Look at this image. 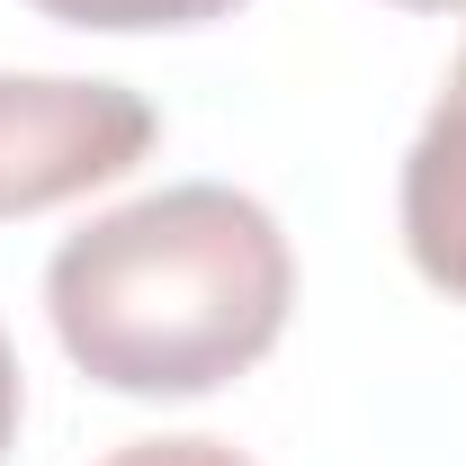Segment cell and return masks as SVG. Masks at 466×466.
Listing matches in <instances>:
<instances>
[{
  "mask_svg": "<svg viewBox=\"0 0 466 466\" xmlns=\"http://www.w3.org/2000/svg\"><path fill=\"white\" fill-rule=\"evenodd\" d=\"M18 412H27V386H18V350L0 332V458L18 449Z\"/></svg>",
  "mask_w": 466,
  "mask_h": 466,
  "instance_id": "obj_6",
  "label": "cell"
},
{
  "mask_svg": "<svg viewBox=\"0 0 466 466\" xmlns=\"http://www.w3.org/2000/svg\"><path fill=\"white\" fill-rule=\"evenodd\" d=\"M395 216H404L412 269L449 305H466V55L449 63V81H440V99H431V116L404 153Z\"/></svg>",
  "mask_w": 466,
  "mask_h": 466,
  "instance_id": "obj_3",
  "label": "cell"
},
{
  "mask_svg": "<svg viewBox=\"0 0 466 466\" xmlns=\"http://www.w3.org/2000/svg\"><path fill=\"white\" fill-rule=\"evenodd\" d=\"M153 135H162V116L126 81L0 72V225L72 207V198L126 179L153 153Z\"/></svg>",
  "mask_w": 466,
  "mask_h": 466,
  "instance_id": "obj_2",
  "label": "cell"
},
{
  "mask_svg": "<svg viewBox=\"0 0 466 466\" xmlns=\"http://www.w3.org/2000/svg\"><path fill=\"white\" fill-rule=\"evenodd\" d=\"M395 9H466V0H395Z\"/></svg>",
  "mask_w": 466,
  "mask_h": 466,
  "instance_id": "obj_7",
  "label": "cell"
},
{
  "mask_svg": "<svg viewBox=\"0 0 466 466\" xmlns=\"http://www.w3.org/2000/svg\"><path fill=\"white\" fill-rule=\"evenodd\" d=\"M108 466H251V458L225 449V440H135V449H116Z\"/></svg>",
  "mask_w": 466,
  "mask_h": 466,
  "instance_id": "obj_5",
  "label": "cell"
},
{
  "mask_svg": "<svg viewBox=\"0 0 466 466\" xmlns=\"http://www.w3.org/2000/svg\"><path fill=\"white\" fill-rule=\"evenodd\" d=\"M63 27H99V36H153V27H207V18H233L242 0H27Z\"/></svg>",
  "mask_w": 466,
  "mask_h": 466,
  "instance_id": "obj_4",
  "label": "cell"
},
{
  "mask_svg": "<svg viewBox=\"0 0 466 466\" xmlns=\"http://www.w3.org/2000/svg\"><path fill=\"white\" fill-rule=\"evenodd\" d=\"M296 305V251L279 216L225 188L179 179L99 225L63 233L46 260V314L63 359L108 395H216L260 368Z\"/></svg>",
  "mask_w": 466,
  "mask_h": 466,
  "instance_id": "obj_1",
  "label": "cell"
}]
</instances>
